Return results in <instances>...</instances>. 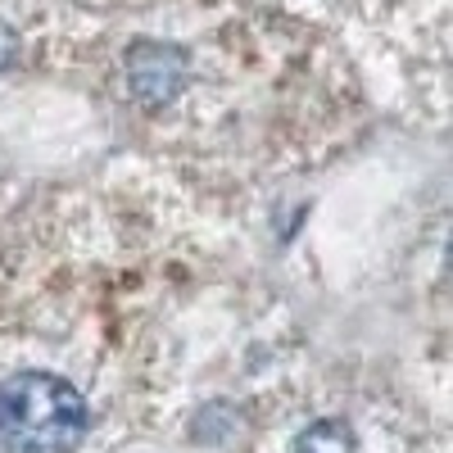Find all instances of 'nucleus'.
Returning a JSON list of instances; mask_svg holds the SVG:
<instances>
[{
  "label": "nucleus",
  "mask_w": 453,
  "mask_h": 453,
  "mask_svg": "<svg viewBox=\"0 0 453 453\" xmlns=\"http://www.w3.org/2000/svg\"><path fill=\"white\" fill-rule=\"evenodd\" d=\"M14 55H19V36H14L10 23H0V73L14 64Z\"/></svg>",
  "instance_id": "4"
},
{
  "label": "nucleus",
  "mask_w": 453,
  "mask_h": 453,
  "mask_svg": "<svg viewBox=\"0 0 453 453\" xmlns=\"http://www.w3.org/2000/svg\"><path fill=\"white\" fill-rule=\"evenodd\" d=\"M91 408L68 376L23 367L0 381V453H78Z\"/></svg>",
  "instance_id": "1"
},
{
  "label": "nucleus",
  "mask_w": 453,
  "mask_h": 453,
  "mask_svg": "<svg viewBox=\"0 0 453 453\" xmlns=\"http://www.w3.org/2000/svg\"><path fill=\"white\" fill-rule=\"evenodd\" d=\"M295 453H358V440H354L349 422L318 418L295 435Z\"/></svg>",
  "instance_id": "3"
},
{
  "label": "nucleus",
  "mask_w": 453,
  "mask_h": 453,
  "mask_svg": "<svg viewBox=\"0 0 453 453\" xmlns=\"http://www.w3.org/2000/svg\"><path fill=\"white\" fill-rule=\"evenodd\" d=\"M186 73H191V59H186L181 46L173 42H132L127 55H123V78H127V91L132 100L150 104V109H164L181 96L186 87Z\"/></svg>",
  "instance_id": "2"
}]
</instances>
